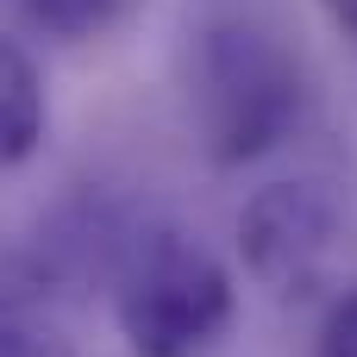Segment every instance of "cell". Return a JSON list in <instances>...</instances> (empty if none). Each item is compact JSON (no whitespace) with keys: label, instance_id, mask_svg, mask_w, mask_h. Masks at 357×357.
Segmentation results:
<instances>
[{"label":"cell","instance_id":"2","mask_svg":"<svg viewBox=\"0 0 357 357\" xmlns=\"http://www.w3.org/2000/svg\"><path fill=\"white\" fill-rule=\"evenodd\" d=\"M113 314L132 357H207L232 326V276L188 232H151L119 270Z\"/></svg>","mask_w":357,"mask_h":357},{"label":"cell","instance_id":"8","mask_svg":"<svg viewBox=\"0 0 357 357\" xmlns=\"http://www.w3.org/2000/svg\"><path fill=\"white\" fill-rule=\"evenodd\" d=\"M320 6H326V19H333L345 38H357V0H320Z\"/></svg>","mask_w":357,"mask_h":357},{"label":"cell","instance_id":"3","mask_svg":"<svg viewBox=\"0 0 357 357\" xmlns=\"http://www.w3.org/2000/svg\"><path fill=\"white\" fill-rule=\"evenodd\" d=\"M339 245V201L326 182H270L238 207V257L257 289L307 295Z\"/></svg>","mask_w":357,"mask_h":357},{"label":"cell","instance_id":"7","mask_svg":"<svg viewBox=\"0 0 357 357\" xmlns=\"http://www.w3.org/2000/svg\"><path fill=\"white\" fill-rule=\"evenodd\" d=\"M314 357H357V289L326 307L320 339H314Z\"/></svg>","mask_w":357,"mask_h":357},{"label":"cell","instance_id":"6","mask_svg":"<svg viewBox=\"0 0 357 357\" xmlns=\"http://www.w3.org/2000/svg\"><path fill=\"white\" fill-rule=\"evenodd\" d=\"M0 357H75L69 333L56 314H44L38 301L0 295Z\"/></svg>","mask_w":357,"mask_h":357},{"label":"cell","instance_id":"4","mask_svg":"<svg viewBox=\"0 0 357 357\" xmlns=\"http://www.w3.org/2000/svg\"><path fill=\"white\" fill-rule=\"evenodd\" d=\"M44 126H50L44 75L13 38H0V169H19L44 144Z\"/></svg>","mask_w":357,"mask_h":357},{"label":"cell","instance_id":"5","mask_svg":"<svg viewBox=\"0 0 357 357\" xmlns=\"http://www.w3.org/2000/svg\"><path fill=\"white\" fill-rule=\"evenodd\" d=\"M138 6H144V0H25L31 25H44L50 38H69V44L119 31Z\"/></svg>","mask_w":357,"mask_h":357},{"label":"cell","instance_id":"1","mask_svg":"<svg viewBox=\"0 0 357 357\" xmlns=\"http://www.w3.org/2000/svg\"><path fill=\"white\" fill-rule=\"evenodd\" d=\"M301 63L295 50L251 25V19H226L201 38L195 56V107H201V138L213 163H251L264 151H276L295 119H301Z\"/></svg>","mask_w":357,"mask_h":357}]
</instances>
